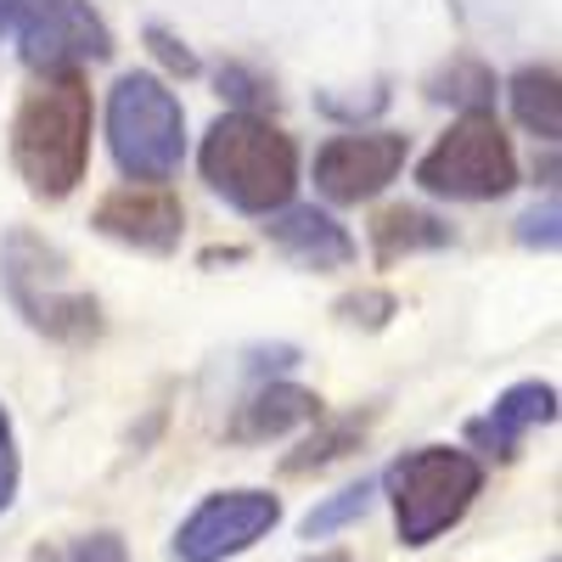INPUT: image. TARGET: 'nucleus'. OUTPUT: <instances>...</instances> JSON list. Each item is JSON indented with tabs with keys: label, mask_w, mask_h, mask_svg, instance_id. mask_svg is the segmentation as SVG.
Here are the masks:
<instances>
[{
	"label": "nucleus",
	"mask_w": 562,
	"mask_h": 562,
	"mask_svg": "<svg viewBox=\"0 0 562 562\" xmlns=\"http://www.w3.org/2000/svg\"><path fill=\"white\" fill-rule=\"evenodd\" d=\"M220 90H225L231 102H237V113H254L248 102H259V97H265V79H254L248 68L231 63V68H220Z\"/></svg>",
	"instance_id": "4be33fe9"
},
{
	"label": "nucleus",
	"mask_w": 562,
	"mask_h": 562,
	"mask_svg": "<svg viewBox=\"0 0 562 562\" xmlns=\"http://www.w3.org/2000/svg\"><path fill=\"white\" fill-rule=\"evenodd\" d=\"M428 97L434 102H456L467 113H479L490 97H495V74L479 63V57H450V68H439L428 79Z\"/></svg>",
	"instance_id": "dca6fc26"
},
{
	"label": "nucleus",
	"mask_w": 562,
	"mask_h": 562,
	"mask_svg": "<svg viewBox=\"0 0 562 562\" xmlns=\"http://www.w3.org/2000/svg\"><path fill=\"white\" fill-rule=\"evenodd\" d=\"M518 237L529 248H557V198H546V209H529L518 220Z\"/></svg>",
	"instance_id": "412c9836"
},
{
	"label": "nucleus",
	"mask_w": 562,
	"mask_h": 562,
	"mask_svg": "<svg viewBox=\"0 0 562 562\" xmlns=\"http://www.w3.org/2000/svg\"><path fill=\"white\" fill-rule=\"evenodd\" d=\"M265 237L299 270H344V265H355V237L321 209H276V214H265Z\"/></svg>",
	"instance_id": "9b49d317"
},
{
	"label": "nucleus",
	"mask_w": 562,
	"mask_h": 562,
	"mask_svg": "<svg viewBox=\"0 0 562 562\" xmlns=\"http://www.w3.org/2000/svg\"><path fill=\"white\" fill-rule=\"evenodd\" d=\"M57 562H130V546L113 529H97V535H79Z\"/></svg>",
	"instance_id": "6ab92c4d"
},
{
	"label": "nucleus",
	"mask_w": 562,
	"mask_h": 562,
	"mask_svg": "<svg viewBox=\"0 0 562 562\" xmlns=\"http://www.w3.org/2000/svg\"><path fill=\"white\" fill-rule=\"evenodd\" d=\"M416 186L428 198H450V203L506 198L512 186H518V153H512V135L501 130V119L490 108L461 113L434 140V153L416 164Z\"/></svg>",
	"instance_id": "423d86ee"
},
{
	"label": "nucleus",
	"mask_w": 562,
	"mask_h": 562,
	"mask_svg": "<svg viewBox=\"0 0 562 562\" xmlns=\"http://www.w3.org/2000/svg\"><path fill=\"white\" fill-rule=\"evenodd\" d=\"M29 7H34V0H0V29H12Z\"/></svg>",
	"instance_id": "393cba45"
},
{
	"label": "nucleus",
	"mask_w": 562,
	"mask_h": 562,
	"mask_svg": "<svg viewBox=\"0 0 562 562\" xmlns=\"http://www.w3.org/2000/svg\"><path fill=\"white\" fill-rule=\"evenodd\" d=\"M108 147L130 186H164L186 164V113L158 74H124L108 97Z\"/></svg>",
	"instance_id": "20e7f679"
},
{
	"label": "nucleus",
	"mask_w": 562,
	"mask_h": 562,
	"mask_svg": "<svg viewBox=\"0 0 562 562\" xmlns=\"http://www.w3.org/2000/svg\"><path fill=\"white\" fill-rule=\"evenodd\" d=\"M371 495H378V484H371V479H360V484L338 490L333 501H321V506L310 512V518H304V535H310V540H321V535H338L344 524L366 518V506H371Z\"/></svg>",
	"instance_id": "a211bd4d"
},
{
	"label": "nucleus",
	"mask_w": 562,
	"mask_h": 562,
	"mask_svg": "<svg viewBox=\"0 0 562 562\" xmlns=\"http://www.w3.org/2000/svg\"><path fill=\"white\" fill-rule=\"evenodd\" d=\"M349 321H366V326H383L389 321V310H394V299L389 293H360V299H344L338 304Z\"/></svg>",
	"instance_id": "b1692460"
},
{
	"label": "nucleus",
	"mask_w": 562,
	"mask_h": 562,
	"mask_svg": "<svg viewBox=\"0 0 562 562\" xmlns=\"http://www.w3.org/2000/svg\"><path fill=\"white\" fill-rule=\"evenodd\" d=\"M411 140L400 130H355L333 135L315 153V192L326 203H371L405 169Z\"/></svg>",
	"instance_id": "1a4fd4ad"
},
{
	"label": "nucleus",
	"mask_w": 562,
	"mask_h": 562,
	"mask_svg": "<svg viewBox=\"0 0 562 562\" xmlns=\"http://www.w3.org/2000/svg\"><path fill=\"white\" fill-rule=\"evenodd\" d=\"M506 102L518 113V124L529 135H540L546 147L562 135V85H557V68L551 63H535V68H518L506 79Z\"/></svg>",
	"instance_id": "4468645a"
},
{
	"label": "nucleus",
	"mask_w": 562,
	"mask_h": 562,
	"mask_svg": "<svg viewBox=\"0 0 562 562\" xmlns=\"http://www.w3.org/2000/svg\"><path fill=\"white\" fill-rule=\"evenodd\" d=\"M281 524V501L270 490H220L192 506V518L175 529V562H225L259 546Z\"/></svg>",
	"instance_id": "6e6552de"
},
{
	"label": "nucleus",
	"mask_w": 562,
	"mask_h": 562,
	"mask_svg": "<svg viewBox=\"0 0 562 562\" xmlns=\"http://www.w3.org/2000/svg\"><path fill=\"white\" fill-rule=\"evenodd\" d=\"M147 40H153V52H158V57H164L175 74H198V57L186 52V45H180L169 29H158V23H153V29H147Z\"/></svg>",
	"instance_id": "5701e85b"
},
{
	"label": "nucleus",
	"mask_w": 562,
	"mask_h": 562,
	"mask_svg": "<svg viewBox=\"0 0 562 562\" xmlns=\"http://www.w3.org/2000/svg\"><path fill=\"white\" fill-rule=\"evenodd\" d=\"M18 479H23V461H18V434H12V416L0 405V512L18 501Z\"/></svg>",
	"instance_id": "aec40b11"
},
{
	"label": "nucleus",
	"mask_w": 562,
	"mask_h": 562,
	"mask_svg": "<svg viewBox=\"0 0 562 562\" xmlns=\"http://www.w3.org/2000/svg\"><path fill=\"white\" fill-rule=\"evenodd\" d=\"M540 422H557V389L551 383H512L490 405V416H479L473 428H467V439H473L479 450H495L501 461H512L518 445H524V434L540 428Z\"/></svg>",
	"instance_id": "f8f14e48"
},
{
	"label": "nucleus",
	"mask_w": 562,
	"mask_h": 562,
	"mask_svg": "<svg viewBox=\"0 0 562 562\" xmlns=\"http://www.w3.org/2000/svg\"><path fill=\"white\" fill-rule=\"evenodd\" d=\"M360 428H366L360 416H349V422H326V428L315 422V434H310V439H304L288 461H281V467H288V473H315V467H326V461L349 456V450L360 445Z\"/></svg>",
	"instance_id": "f3484780"
},
{
	"label": "nucleus",
	"mask_w": 562,
	"mask_h": 562,
	"mask_svg": "<svg viewBox=\"0 0 562 562\" xmlns=\"http://www.w3.org/2000/svg\"><path fill=\"white\" fill-rule=\"evenodd\" d=\"M0 281H7V299L12 310L45 338H63V344H85L102 333V310L90 293H79L68 281V259L34 237V231H7L0 243Z\"/></svg>",
	"instance_id": "39448f33"
},
{
	"label": "nucleus",
	"mask_w": 562,
	"mask_h": 562,
	"mask_svg": "<svg viewBox=\"0 0 562 562\" xmlns=\"http://www.w3.org/2000/svg\"><path fill=\"white\" fill-rule=\"evenodd\" d=\"M484 490V461L473 450L450 445H422L389 467V501H394V529L400 546L422 551L434 546L445 529H456L473 512Z\"/></svg>",
	"instance_id": "7ed1b4c3"
},
{
	"label": "nucleus",
	"mask_w": 562,
	"mask_h": 562,
	"mask_svg": "<svg viewBox=\"0 0 562 562\" xmlns=\"http://www.w3.org/2000/svg\"><path fill=\"white\" fill-rule=\"evenodd\" d=\"M450 243V225L439 214H422V209H383L378 225H371V248H378V265H394L405 254H428Z\"/></svg>",
	"instance_id": "2eb2a0df"
},
{
	"label": "nucleus",
	"mask_w": 562,
	"mask_h": 562,
	"mask_svg": "<svg viewBox=\"0 0 562 562\" xmlns=\"http://www.w3.org/2000/svg\"><path fill=\"white\" fill-rule=\"evenodd\" d=\"M321 400L299 383H270L259 389L248 405H237V416H231V439L237 445H259V439H281V434H293L304 428V422H321Z\"/></svg>",
	"instance_id": "ddd939ff"
},
{
	"label": "nucleus",
	"mask_w": 562,
	"mask_h": 562,
	"mask_svg": "<svg viewBox=\"0 0 562 562\" xmlns=\"http://www.w3.org/2000/svg\"><path fill=\"white\" fill-rule=\"evenodd\" d=\"M90 225L135 254H175L186 237V209L169 186H113Z\"/></svg>",
	"instance_id": "9d476101"
},
{
	"label": "nucleus",
	"mask_w": 562,
	"mask_h": 562,
	"mask_svg": "<svg viewBox=\"0 0 562 562\" xmlns=\"http://www.w3.org/2000/svg\"><path fill=\"white\" fill-rule=\"evenodd\" d=\"M203 180L209 192L225 198L237 214H276L293 203V186H299V147L288 130H276L259 113H237L231 108L225 119L209 124L203 135Z\"/></svg>",
	"instance_id": "f03ea898"
},
{
	"label": "nucleus",
	"mask_w": 562,
	"mask_h": 562,
	"mask_svg": "<svg viewBox=\"0 0 562 562\" xmlns=\"http://www.w3.org/2000/svg\"><path fill=\"white\" fill-rule=\"evenodd\" d=\"M304 562H355V557H344V551H321V557H304Z\"/></svg>",
	"instance_id": "a878e982"
},
{
	"label": "nucleus",
	"mask_w": 562,
	"mask_h": 562,
	"mask_svg": "<svg viewBox=\"0 0 562 562\" xmlns=\"http://www.w3.org/2000/svg\"><path fill=\"white\" fill-rule=\"evenodd\" d=\"M18 57L23 68L57 79L79 74L85 63H108L113 57V29L90 0H34L23 29H18Z\"/></svg>",
	"instance_id": "0eeeda50"
},
{
	"label": "nucleus",
	"mask_w": 562,
	"mask_h": 562,
	"mask_svg": "<svg viewBox=\"0 0 562 562\" xmlns=\"http://www.w3.org/2000/svg\"><path fill=\"white\" fill-rule=\"evenodd\" d=\"M90 124H97V108H90V85L79 74H57L23 90L12 113V169L29 180L34 198L63 203L85 180Z\"/></svg>",
	"instance_id": "f257e3e1"
}]
</instances>
